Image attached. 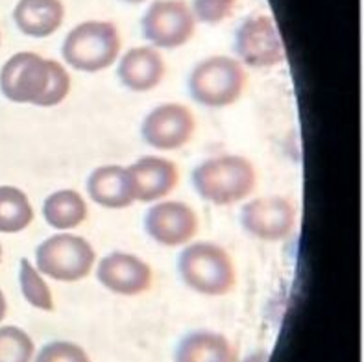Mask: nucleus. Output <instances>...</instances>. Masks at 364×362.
<instances>
[{
    "label": "nucleus",
    "instance_id": "1",
    "mask_svg": "<svg viewBox=\"0 0 364 362\" xmlns=\"http://www.w3.org/2000/svg\"><path fill=\"white\" fill-rule=\"evenodd\" d=\"M196 193L215 206H233L254 193L257 172L242 156L211 157L193 172Z\"/></svg>",
    "mask_w": 364,
    "mask_h": 362
},
{
    "label": "nucleus",
    "instance_id": "2",
    "mask_svg": "<svg viewBox=\"0 0 364 362\" xmlns=\"http://www.w3.org/2000/svg\"><path fill=\"white\" fill-rule=\"evenodd\" d=\"M181 280L203 296H226L235 289V262L215 243H194L185 247L178 261Z\"/></svg>",
    "mask_w": 364,
    "mask_h": 362
},
{
    "label": "nucleus",
    "instance_id": "3",
    "mask_svg": "<svg viewBox=\"0 0 364 362\" xmlns=\"http://www.w3.org/2000/svg\"><path fill=\"white\" fill-rule=\"evenodd\" d=\"M61 54L73 69L82 73L109 69L120 54L119 30L109 21H85L67 33Z\"/></svg>",
    "mask_w": 364,
    "mask_h": 362
},
{
    "label": "nucleus",
    "instance_id": "4",
    "mask_svg": "<svg viewBox=\"0 0 364 362\" xmlns=\"http://www.w3.org/2000/svg\"><path fill=\"white\" fill-rule=\"evenodd\" d=\"M248 76L242 63L228 55H211L193 69L189 91L202 106L226 107L242 97Z\"/></svg>",
    "mask_w": 364,
    "mask_h": 362
},
{
    "label": "nucleus",
    "instance_id": "5",
    "mask_svg": "<svg viewBox=\"0 0 364 362\" xmlns=\"http://www.w3.org/2000/svg\"><path fill=\"white\" fill-rule=\"evenodd\" d=\"M37 270L55 281L73 283L87 277L97 253L83 237L60 233L48 237L36 250Z\"/></svg>",
    "mask_w": 364,
    "mask_h": 362
},
{
    "label": "nucleus",
    "instance_id": "6",
    "mask_svg": "<svg viewBox=\"0 0 364 362\" xmlns=\"http://www.w3.org/2000/svg\"><path fill=\"white\" fill-rule=\"evenodd\" d=\"M50 76L52 60H45L33 52H18L0 70V91L11 102L39 106L48 91Z\"/></svg>",
    "mask_w": 364,
    "mask_h": 362
},
{
    "label": "nucleus",
    "instance_id": "7",
    "mask_svg": "<svg viewBox=\"0 0 364 362\" xmlns=\"http://www.w3.org/2000/svg\"><path fill=\"white\" fill-rule=\"evenodd\" d=\"M141 30L157 48H180L196 30V18L185 0H156L148 6Z\"/></svg>",
    "mask_w": 364,
    "mask_h": 362
},
{
    "label": "nucleus",
    "instance_id": "8",
    "mask_svg": "<svg viewBox=\"0 0 364 362\" xmlns=\"http://www.w3.org/2000/svg\"><path fill=\"white\" fill-rule=\"evenodd\" d=\"M235 52L242 63L255 69H268L285 61V45L276 23L268 15L245 18L235 33Z\"/></svg>",
    "mask_w": 364,
    "mask_h": 362
},
{
    "label": "nucleus",
    "instance_id": "9",
    "mask_svg": "<svg viewBox=\"0 0 364 362\" xmlns=\"http://www.w3.org/2000/svg\"><path fill=\"white\" fill-rule=\"evenodd\" d=\"M296 211L294 203L285 196H261L246 203L240 213L242 228L252 237L267 243H279L294 231Z\"/></svg>",
    "mask_w": 364,
    "mask_h": 362
},
{
    "label": "nucleus",
    "instance_id": "10",
    "mask_svg": "<svg viewBox=\"0 0 364 362\" xmlns=\"http://www.w3.org/2000/svg\"><path fill=\"white\" fill-rule=\"evenodd\" d=\"M196 119L183 104H161L144 117L141 135L156 150H178L193 139Z\"/></svg>",
    "mask_w": 364,
    "mask_h": 362
},
{
    "label": "nucleus",
    "instance_id": "11",
    "mask_svg": "<svg viewBox=\"0 0 364 362\" xmlns=\"http://www.w3.org/2000/svg\"><path fill=\"white\" fill-rule=\"evenodd\" d=\"M100 284L120 296H139L152 287V268L134 253L113 252L100 261L97 270Z\"/></svg>",
    "mask_w": 364,
    "mask_h": 362
},
{
    "label": "nucleus",
    "instance_id": "12",
    "mask_svg": "<svg viewBox=\"0 0 364 362\" xmlns=\"http://www.w3.org/2000/svg\"><path fill=\"white\" fill-rule=\"evenodd\" d=\"M146 233L163 246H181L198 233V216L187 203L163 202L154 206L144 220Z\"/></svg>",
    "mask_w": 364,
    "mask_h": 362
},
{
    "label": "nucleus",
    "instance_id": "13",
    "mask_svg": "<svg viewBox=\"0 0 364 362\" xmlns=\"http://www.w3.org/2000/svg\"><path fill=\"white\" fill-rule=\"evenodd\" d=\"M126 170H128L132 188H134V196L139 202L148 203L161 200L168 196L180 181V170L176 163L165 157H141Z\"/></svg>",
    "mask_w": 364,
    "mask_h": 362
},
{
    "label": "nucleus",
    "instance_id": "14",
    "mask_svg": "<svg viewBox=\"0 0 364 362\" xmlns=\"http://www.w3.org/2000/svg\"><path fill=\"white\" fill-rule=\"evenodd\" d=\"M119 78L129 91H152L165 78V60L154 46H134L120 60Z\"/></svg>",
    "mask_w": 364,
    "mask_h": 362
},
{
    "label": "nucleus",
    "instance_id": "15",
    "mask_svg": "<svg viewBox=\"0 0 364 362\" xmlns=\"http://www.w3.org/2000/svg\"><path fill=\"white\" fill-rule=\"evenodd\" d=\"M87 193L92 202L107 209H124L135 202L128 170L119 165L95 170L87 179Z\"/></svg>",
    "mask_w": 364,
    "mask_h": 362
},
{
    "label": "nucleus",
    "instance_id": "16",
    "mask_svg": "<svg viewBox=\"0 0 364 362\" xmlns=\"http://www.w3.org/2000/svg\"><path fill=\"white\" fill-rule=\"evenodd\" d=\"M65 18L61 0H18L14 21L24 36L48 37L60 30Z\"/></svg>",
    "mask_w": 364,
    "mask_h": 362
},
{
    "label": "nucleus",
    "instance_id": "17",
    "mask_svg": "<svg viewBox=\"0 0 364 362\" xmlns=\"http://www.w3.org/2000/svg\"><path fill=\"white\" fill-rule=\"evenodd\" d=\"M176 362H237V353L220 333L194 331L176 349Z\"/></svg>",
    "mask_w": 364,
    "mask_h": 362
},
{
    "label": "nucleus",
    "instance_id": "18",
    "mask_svg": "<svg viewBox=\"0 0 364 362\" xmlns=\"http://www.w3.org/2000/svg\"><path fill=\"white\" fill-rule=\"evenodd\" d=\"M43 215L54 230H73L87 218V203L80 193L65 188L46 198Z\"/></svg>",
    "mask_w": 364,
    "mask_h": 362
},
{
    "label": "nucleus",
    "instance_id": "19",
    "mask_svg": "<svg viewBox=\"0 0 364 362\" xmlns=\"http://www.w3.org/2000/svg\"><path fill=\"white\" fill-rule=\"evenodd\" d=\"M33 220L32 203L17 187H0V233H18Z\"/></svg>",
    "mask_w": 364,
    "mask_h": 362
},
{
    "label": "nucleus",
    "instance_id": "20",
    "mask_svg": "<svg viewBox=\"0 0 364 362\" xmlns=\"http://www.w3.org/2000/svg\"><path fill=\"white\" fill-rule=\"evenodd\" d=\"M18 280H21L23 296L30 305H33L36 309H41V311H54V298H52L48 284L41 280L39 272L33 268L32 262L28 259H21Z\"/></svg>",
    "mask_w": 364,
    "mask_h": 362
},
{
    "label": "nucleus",
    "instance_id": "21",
    "mask_svg": "<svg viewBox=\"0 0 364 362\" xmlns=\"http://www.w3.org/2000/svg\"><path fill=\"white\" fill-rule=\"evenodd\" d=\"M33 340L15 326L0 327V362H30Z\"/></svg>",
    "mask_w": 364,
    "mask_h": 362
},
{
    "label": "nucleus",
    "instance_id": "22",
    "mask_svg": "<svg viewBox=\"0 0 364 362\" xmlns=\"http://www.w3.org/2000/svg\"><path fill=\"white\" fill-rule=\"evenodd\" d=\"M237 0H194L193 15L205 24H220L235 11Z\"/></svg>",
    "mask_w": 364,
    "mask_h": 362
},
{
    "label": "nucleus",
    "instance_id": "23",
    "mask_svg": "<svg viewBox=\"0 0 364 362\" xmlns=\"http://www.w3.org/2000/svg\"><path fill=\"white\" fill-rule=\"evenodd\" d=\"M36 362H91L85 349L73 342H50L39 351Z\"/></svg>",
    "mask_w": 364,
    "mask_h": 362
},
{
    "label": "nucleus",
    "instance_id": "24",
    "mask_svg": "<svg viewBox=\"0 0 364 362\" xmlns=\"http://www.w3.org/2000/svg\"><path fill=\"white\" fill-rule=\"evenodd\" d=\"M70 92V76L65 70V67L58 61L52 60V76H50V85L48 91L45 92V97L39 102V107H52L58 106L67 98Z\"/></svg>",
    "mask_w": 364,
    "mask_h": 362
},
{
    "label": "nucleus",
    "instance_id": "25",
    "mask_svg": "<svg viewBox=\"0 0 364 362\" xmlns=\"http://www.w3.org/2000/svg\"><path fill=\"white\" fill-rule=\"evenodd\" d=\"M6 316V298L4 294H2V290H0V321L4 320Z\"/></svg>",
    "mask_w": 364,
    "mask_h": 362
},
{
    "label": "nucleus",
    "instance_id": "26",
    "mask_svg": "<svg viewBox=\"0 0 364 362\" xmlns=\"http://www.w3.org/2000/svg\"><path fill=\"white\" fill-rule=\"evenodd\" d=\"M122 2H128V4H141L144 0H122Z\"/></svg>",
    "mask_w": 364,
    "mask_h": 362
},
{
    "label": "nucleus",
    "instance_id": "27",
    "mask_svg": "<svg viewBox=\"0 0 364 362\" xmlns=\"http://www.w3.org/2000/svg\"><path fill=\"white\" fill-rule=\"evenodd\" d=\"M0 261H2V246H0Z\"/></svg>",
    "mask_w": 364,
    "mask_h": 362
}]
</instances>
